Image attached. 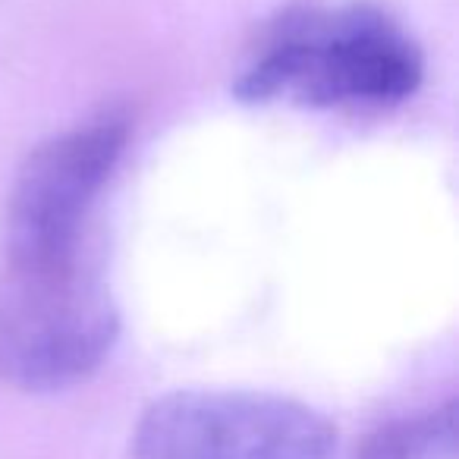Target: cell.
Listing matches in <instances>:
<instances>
[{"instance_id": "cell-1", "label": "cell", "mask_w": 459, "mask_h": 459, "mask_svg": "<svg viewBox=\"0 0 459 459\" xmlns=\"http://www.w3.org/2000/svg\"><path fill=\"white\" fill-rule=\"evenodd\" d=\"M425 57L400 22L371 4L293 10L239 73L233 95L264 104L296 95L308 108H394L419 91Z\"/></svg>"}, {"instance_id": "cell-2", "label": "cell", "mask_w": 459, "mask_h": 459, "mask_svg": "<svg viewBox=\"0 0 459 459\" xmlns=\"http://www.w3.org/2000/svg\"><path fill=\"white\" fill-rule=\"evenodd\" d=\"M120 340L110 293L82 271L0 264V384L64 394L101 371Z\"/></svg>"}, {"instance_id": "cell-3", "label": "cell", "mask_w": 459, "mask_h": 459, "mask_svg": "<svg viewBox=\"0 0 459 459\" xmlns=\"http://www.w3.org/2000/svg\"><path fill=\"white\" fill-rule=\"evenodd\" d=\"M133 120L104 108L29 152L7 202V255L22 271L79 268V239L126 154Z\"/></svg>"}, {"instance_id": "cell-4", "label": "cell", "mask_w": 459, "mask_h": 459, "mask_svg": "<svg viewBox=\"0 0 459 459\" xmlns=\"http://www.w3.org/2000/svg\"><path fill=\"white\" fill-rule=\"evenodd\" d=\"M337 446L325 412L258 390H173L129 434V459H337Z\"/></svg>"}, {"instance_id": "cell-5", "label": "cell", "mask_w": 459, "mask_h": 459, "mask_svg": "<svg viewBox=\"0 0 459 459\" xmlns=\"http://www.w3.org/2000/svg\"><path fill=\"white\" fill-rule=\"evenodd\" d=\"M352 459H459V400L387 415L359 437Z\"/></svg>"}]
</instances>
